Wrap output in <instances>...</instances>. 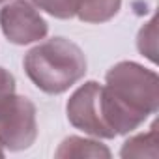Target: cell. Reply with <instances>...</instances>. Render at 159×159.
I'll return each instance as SVG.
<instances>
[{
	"mask_svg": "<svg viewBox=\"0 0 159 159\" xmlns=\"http://www.w3.org/2000/svg\"><path fill=\"white\" fill-rule=\"evenodd\" d=\"M103 109L114 135L139 129L159 109V77L137 62L114 64L105 75Z\"/></svg>",
	"mask_w": 159,
	"mask_h": 159,
	"instance_id": "6da1fadb",
	"label": "cell"
},
{
	"mask_svg": "<svg viewBox=\"0 0 159 159\" xmlns=\"http://www.w3.org/2000/svg\"><path fill=\"white\" fill-rule=\"evenodd\" d=\"M25 71L45 94L67 92L86 75V56L77 43L66 38H51L25 54Z\"/></svg>",
	"mask_w": 159,
	"mask_h": 159,
	"instance_id": "7a4b0ae2",
	"label": "cell"
},
{
	"mask_svg": "<svg viewBox=\"0 0 159 159\" xmlns=\"http://www.w3.org/2000/svg\"><path fill=\"white\" fill-rule=\"evenodd\" d=\"M66 112L69 124L86 135L98 139H114L105 109H103V86L96 81H86L81 84L67 99Z\"/></svg>",
	"mask_w": 159,
	"mask_h": 159,
	"instance_id": "3957f363",
	"label": "cell"
},
{
	"mask_svg": "<svg viewBox=\"0 0 159 159\" xmlns=\"http://www.w3.org/2000/svg\"><path fill=\"white\" fill-rule=\"evenodd\" d=\"M36 139V105L28 98L15 94L11 103L0 112V144L10 152H21L30 148Z\"/></svg>",
	"mask_w": 159,
	"mask_h": 159,
	"instance_id": "277c9868",
	"label": "cell"
},
{
	"mask_svg": "<svg viewBox=\"0 0 159 159\" xmlns=\"http://www.w3.org/2000/svg\"><path fill=\"white\" fill-rule=\"evenodd\" d=\"M0 26L8 41L15 45H28L45 39L49 32L47 21L28 0H13L6 4L0 10Z\"/></svg>",
	"mask_w": 159,
	"mask_h": 159,
	"instance_id": "5b68a950",
	"label": "cell"
},
{
	"mask_svg": "<svg viewBox=\"0 0 159 159\" xmlns=\"http://www.w3.org/2000/svg\"><path fill=\"white\" fill-rule=\"evenodd\" d=\"M54 155L60 159H64V157L66 159L67 157H111V150L105 144H101L99 140L71 135L60 142Z\"/></svg>",
	"mask_w": 159,
	"mask_h": 159,
	"instance_id": "8992f818",
	"label": "cell"
},
{
	"mask_svg": "<svg viewBox=\"0 0 159 159\" xmlns=\"http://www.w3.org/2000/svg\"><path fill=\"white\" fill-rule=\"evenodd\" d=\"M122 8V0H81L77 15L83 23L101 25L118 15Z\"/></svg>",
	"mask_w": 159,
	"mask_h": 159,
	"instance_id": "52a82bcc",
	"label": "cell"
},
{
	"mask_svg": "<svg viewBox=\"0 0 159 159\" xmlns=\"http://www.w3.org/2000/svg\"><path fill=\"white\" fill-rule=\"evenodd\" d=\"M157 144H159L157 124H153L148 133H140V135L127 139L122 144L120 157H157L159 155Z\"/></svg>",
	"mask_w": 159,
	"mask_h": 159,
	"instance_id": "ba28073f",
	"label": "cell"
},
{
	"mask_svg": "<svg viewBox=\"0 0 159 159\" xmlns=\"http://www.w3.org/2000/svg\"><path fill=\"white\" fill-rule=\"evenodd\" d=\"M32 4L56 19H73L81 0H32Z\"/></svg>",
	"mask_w": 159,
	"mask_h": 159,
	"instance_id": "9c48e42d",
	"label": "cell"
},
{
	"mask_svg": "<svg viewBox=\"0 0 159 159\" xmlns=\"http://www.w3.org/2000/svg\"><path fill=\"white\" fill-rule=\"evenodd\" d=\"M157 30H155V17H152L139 32L137 36V47L142 54H146L152 62H155V51H157Z\"/></svg>",
	"mask_w": 159,
	"mask_h": 159,
	"instance_id": "30bf717a",
	"label": "cell"
},
{
	"mask_svg": "<svg viewBox=\"0 0 159 159\" xmlns=\"http://www.w3.org/2000/svg\"><path fill=\"white\" fill-rule=\"evenodd\" d=\"M13 98H15V77L6 67H0V112L11 103Z\"/></svg>",
	"mask_w": 159,
	"mask_h": 159,
	"instance_id": "8fae6325",
	"label": "cell"
},
{
	"mask_svg": "<svg viewBox=\"0 0 159 159\" xmlns=\"http://www.w3.org/2000/svg\"><path fill=\"white\" fill-rule=\"evenodd\" d=\"M6 155V152H4V148H2V144H0V157H4Z\"/></svg>",
	"mask_w": 159,
	"mask_h": 159,
	"instance_id": "7c38bea8",
	"label": "cell"
},
{
	"mask_svg": "<svg viewBox=\"0 0 159 159\" xmlns=\"http://www.w3.org/2000/svg\"><path fill=\"white\" fill-rule=\"evenodd\" d=\"M4 2H10V0H0V4H4Z\"/></svg>",
	"mask_w": 159,
	"mask_h": 159,
	"instance_id": "4fadbf2b",
	"label": "cell"
}]
</instances>
